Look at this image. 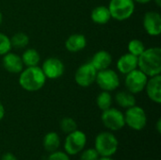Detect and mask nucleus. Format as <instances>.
I'll use <instances>...</instances> for the list:
<instances>
[{"label": "nucleus", "instance_id": "nucleus-21", "mask_svg": "<svg viewBox=\"0 0 161 160\" xmlns=\"http://www.w3.org/2000/svg\"><path fill=\"white\" fill-rule=\"evenodd\" d=\"M22 61L25 67H32V66H38V64L41 61V56L40 53L34 49V48H28L26 49L22 57Z\"/></svg>", "mask_w": 161, "mask_h": 160}, {"label": "nucleus", "instance_id": "nucleus-13", "mask_svg": "<svg viewBox=\"0 0 161 160\" xmlns=\"http://www.w3.org/2000/svg\"><path fill=\"white\" fill-rule=\"evenodd\" d=\"M2 65L4 69L10 74H20L25 67L21 57L11 52H8L3 56Z\"/></svg>", "mask_w": 161, "mask_h": 160}, {"label": "nucleus", "instance_id": "nucleus-23", "mask_svg": "<svg viewBox=\"0 0 161 160\" xmlns=\"http://www.w3.org/2000/svg\"><path fill=\"white\" fill-rule=\"evenodd\" d=\"M11 46L15 48H25L29 43L28 36L24 32H17L10 38Z\"/></svg>", "mask_w": 161, "mask_h": 160}, {"label": "nucleus", "instance_id": "nucleus-18", "mask_svg": "<svg viewBox=\"0 0 161 160\" xmlns=\"http://www.w3.org/2000/svg\"><path fill=\"white\" fill-rule=\"evenodd\" d=\"M91 19L97 25H106L111 19L109 10L106 6L95 7L91 13Z\"/></svg>", "mask_w": 161, "mask_h": 160}, {"label": "nucleus", "instance_id": "nucleus-17", "mask_svg": "<svg viewBox=\"0 0 161 160\" xmlns=\"http://www.w3.org/2000/svg\"><path fill=\"white\" fill-rule=\"evenodd\" d=\"M87 45V39L83 34H73L65 41V48L71 53L83 50Z\"/></svg>", "mask_w": 161, "mask_h": 160}, {"label": "nucleus", "instance_id": "nucleus-35", "mask_svg": "<svg viewBox=\"0 0 161 160\" xmlns=\"http://www.w3.org/2000/svg\"><path fill=\"white\" fill-rule=\"evenodd\" d=\"M2 21H3V14H2V12L0 11V25H1Z\"/></svg>", "mask_w": 161, "mask_h": 160}, {"label": "nucleus", "instance_id": "nucleus-33", "mask_svg": "<svg viewBox=\"0 0 161 160\" xmlns=\"http://www.w3.org/2000/svg\"><path fill=\"white\" fill-rule=\"evenodd\" d=\"M98 160H114L112 157H100Z\"/></svg>", "mask_w": 161, "mask_h": 160}, {"label": "nucleus", "instance_id": "nucleus-10", "mask_svg": "<svg viewBox=\"0 0 161 160\" xmlns=\"http://www.w3.org/2000/svg\"><path fill=\"white\" fill-rule=\"evenodd\" d=\"M97 72L91 62L84 63L75 71V81L80 87L88 88L95 82Z\"/></svg>", "mask_w": 161, "mask_h": 160}, {"label": "nucleus", "instance_id": "nucleus-27", "mask_svg": "<svg viewBox=\"0 0 161 160\" xmlns=\"http://www.w3.org/2000/svg\"><path fill=\"white\" fill-rule=\"evenodd\" d=\"M80 153L81 154L79 157V160H98L100 157L99 154L96 152L94 148L83 149Z\"/></svg>", "mask_w": 161, "mask_h": 160}, {"label": "nucleus", "instance_id": "nucleus-30", "mask_svg": "<svg viewBox=\"0 0 161 160\" xmlns=\"http://www.w3.org/2000/svg\"><path fill=\"white\" fill-rule=\"evenodd\" d=\"M4 117H5V108H4L3 104L0 102V122L3 120Z\"/></svg>", "mask_w": 161, "mask_h": 160}, {"label": "nucleus", "instance_id": "nucleus-32", "mask_svg": "<svg viewBox=\"0 0 161 160\" xmlns=\"http://www.w3.org/2000/svg\"><path fill=\"white\" fill-rule=\"evenodd\" d=\"M133 1L134 2H137V3H140V4H148L152 0H133Z\"/></svg>", "mask_w": 161, "mask_h": 160}, {"label": "nucleus", "instance_id": "nucleus-28", "mask_svg": "<svg viewBox=\"0 0 161 160\" xmlns=\"http://www.w3.org/2000/svg\"><path fill=\"white\" fill-rule=\"evenodd\" d=\"M47 160H71V157L65 152L57 150L55 152L50 153Z\"/></svg>", "mask_w": 161, "mask_h": 160}, {"label": "nucleus", "instance_id": "nucleus-6", "mask_svg": "<svg viewBox=\"0 0 161 160\" xmlns=\"http://www.w3.org/2000/svg\"><path fill=\"white\" fill-rule=\"evenodd\" d=\"M87 144V136L81 130H75L69 134L64 141V152L69 156H76L83 149H85Z\"/></svg>", "mask_w": 161, "mask_h": 160}, {"label": "nucleus", "instance_id": "nucleus-22", "mask_svg": "<svg viewBox=\"0 0 161 160\" xmlns=\"http://www.w3.org/2000/svg\"><path fill=\"white\" fill-rule=\"evenodd\" d=\"M96 105H97L98 108L101 109L102 111L111 108L112 96L109 93V91H101L96 97Z\"/></svg>", "mask_w": 161, "mask_h": 160}, {"label": "nucleus", "instance_id": "nucleus-29", "mask_svg": "<svg viewBox=\"0 0 161 160\" xmlns=\"http://www.w3.org/2000/svg\"><path fill=\"white\" fill-rule=\"evenodd\" d=\"M1 160H18L17 157H15V155H13L12 153L10 152H8V153H5L2 157H1Z\"/></svg>", "mask_w": 161, "mask_h": 160}, {"label": "nucleus", "instance_id": "nucleus-5", "mask_svg": "<svg viewBox=\"0 0 161 160\" xmlns=\"http://www.w3.org/2000/svg\"><path fill=\"white\" fill-rule=\"evenodd\" d=\"M125 115V125L135 131H141L144 129L147 124V115L145 110L139 106H133L126 108Z\"/></svg>", "mask_w": 161, "mask_h": 160}, {"label": "nucleus", "instance_id": "nucleus-19", "mask_svg": "<svg viewBox=\"0 0 161 160\" xmlns=\"http://www.w3.org/2000/svg\"><path fill=\"white\" fill-rule=\"evenodd\" d=\"M42 145L44 150L48 153H52L58 150L60 146V138L58 134L53 131L47 133L43 138Z\"/></svg>", "mask_w": 161, "mask_h": 160}, {"label": "nucleus", "instance_id": "nucleus-31", "mask_svg": "<svg viewBox=\"0 0 161 160\" xmlns=\"http://www.w3.org/2000/svg\"><path fill=\"white\" fill-rule=\"evenodd\" d=\"M156 128H157V131L158 134L161 133V119H158V122H157V124H156Z\"/></svg>", "mask_w": 161, "mask_h": 160}, {"label": "nucleus", "instance_id": "nucleus-1", "mask_svg": "<svg viewBox=\"0 0 161 160\" xmlns=\"http://www.w3.org/2000/svg\"><path fill=\"white\" fill-rule=\"evenodd\" d=\"M138 68L148 77L160 74V47H150L145 49L142 54L138 57Z\"/></svg>", "mask_w": 161, "mask_h": 160}, {"label": "nucleus", "instance_id": "nucleus-14", "mask_svg": "<svg viewBox=\"0 0 161 160\" xmlns=\"http://www.w3.org/2000/svg\"><path fill=\"white\" fill-rule=\"evenodd\" d=\"M147 96L156 104L161 103V76L160 74L148 78L145 89Z\"/></svg>", "mask_w": 161, "mask_h": 160}, {"label": "nucleus", "instance_id": "nucleus-11", "mask_svg": "<svg viewBox=\"0 0 161 160\" xmlns=\"http://www.w3.org/2000/svg\"><path fill=\"white\" fill-rule=\"evenodd\" d=\"M42 70L46 78L58 79L64 73V64L58 58H49L43 61Z\"/></svg>", "mask_w": 161, "mask_h": 160}, {"label": "nucleus", "instance_id": "nucleus-8", "mask_svg": "<svg viewBox=\"0 0 161 160\" xmlns=\"http://www.w3.org/2000/svg\"><path fill=\"white\" fill-rule=\"evenodd\" d=\"M125 75L126 76L125 79V84L126 91L133 94H138L144 91L147 80L149 78L144 73L137 68L126 74Z\"/></svg>", "mask_w": 161, "mask_h": 160}, {"label": "nucleus", "instance_id": "nucleus-15", "mask_svg": "<svg viewBox=\"0 0 161 160\" xmlns=\"http://www.w3.org/2000/svg\"><path fill=\"white\" fill-rule=\"evenodd\" d=\"M116 66H117V70L121 74H126L138 68V57L130 53L124 54L117 60Z\"/></svg>", "mask_w": 161, "mask_h": 160}, {"label": "nucleus", "instance_id": "nucleus-16", "mask_svg": "<svg viewBox=\"0 0 161 160\" xmlns=\"http://www.w3.org/2000/svg\"><path fill=\"white\" fill-rule=\"evenodd\" d=\"M90 62L97 71H101L108 69L112 63V57L109 52L106 50H100L93 55Z\"/></svg>", "mask_w": 161, "mask_h": 160}, {"label": "nucleus", "instance_id": "nucleus-26", "mask_svg": "<svg viewBox=\"0 0 161 160\" xmlns=\"http://www.w3.org/2000/svg\"><path fill=\"white\" fill-rule=\"evenodd\" d=\"M11 48L10 38H8L6 34L0 33V56H4L5 54L10 52Z\"/></svg>", "mask_w": 161, "mask_h": 160}, {"label": "nucleus", "instance_id": "nucleus-4", "mask_svg": "<svg viewBox=\"0 0 161 160\" xmlns=\"http://www.w3.org/2000/svg\"><path fill=\"white\" fill-rule=\"evenodd\" d=\"M108 8L112 19L125 21L133 15L135 2L133 0H110Z\"/></svg>", "mask_w": 161, "mask_h": 160}, {"label": "nucleus", "instance_id": "nucleus-2", "mask_svg": "<svg viewBox=\"0 0 161 160\" xmlns=\"http://www.w3.org/2000/svg\"><path fill=\"white\" fill-rule=\"evenodd\" d=\"M46 76L39 66L24 68L20 73L18 82L21 88L26 91H38L43 88L46 82Z\"/></svg>", "mask_w": 161, "mask_h": 160}, {"label": "nucleus", "instance_id": "nucleus-20", "mask_svg": "<svg viewBox=\"0 0 161 160\" xmlns=\"http://www.w3.org/2000/svg\"><path fill=\"white\" fill-rule=\"evenodd\" d=\"M115 101L123 108H129L136 105V98L128 91H120L115 95Z\"/></svg>", "mask_w": 161, "mask_h": 160}, {"label": "nucleus", "instance_id": "nucleus-34", "mask_svg": "<svg viewBox=\"0 0 161 160\" xmlns=\"http://www.w3.org/2000/svg\"><path fill=\"white\" fill-rule=\"evenodd\" d=\"M154 2L156 3V5L159 8L161 7V0H154Z\"/></svg>", "mask_w": 161, "mask_h": 160}, {"label": "nucleus", "instance_id": "nucleus-3", "mask_svg": "<svg viewBox=\"0 0 161 160\" xmlns=\"http://www.w3.org/2000/svg\"><path fill=\"white\" fill-rule=\"evenodd\" d=\"M119 141L110 131L99 133L94 141V149L100 157H113L118 151Z\"/></svg>", "mask_w": 161, "mask_h": 160}, {"label": "nucleus", "instance_id": "nucleus-12", "mask_svg": "<svg viewBox=\"0 0 161 160\" xmlns=\"http://www.w3.org/2000/svg\"><path fill=\"white\" fill-rule=\"evenodd\" d=\"M142 25L145 32L153 37H157L161 33V16L157 11H148L144 14Z\"/></svg>", "mask_w": 161, "mask_h": 160}, {"label": "nucleus", "instance_id": "nucleus-25", "mask_svg": "<svg viewBox=\"0 0 161 160\" xmlns=\"http://www.w3.org/2000/svg\"><path fill=\"white\" fill-rule=\"evenodd\" d=\"M59 127H60V130L63 133L69 134V133H71V132H73V131L77 129V124H76V122L73 118L65 117V118H63L60 121Z\"/></svg>", "mask_w": 161, "mask_h": 160}, {"label": "nucleus", "instance_id": "nucleus-9", "mask_svg": "<svg viewBox=\"0 0 161 160\" xmlns=\"http://www.w3.org/2000/svg\"><path fill=\"white\" fill-rule=\"evenodd\" d=\"M95 82L102 91H113L120 86L118 74L112 69H105L97 72Z\"/></svg>", "mask_w": 161, "mask_h": 160}, {"label": "nucleus", "instance_id": "nucleus-24", "mask_svg": "<svg viewBox=\"0 0 161 160\" xmlns=\"http://www.w3.org/2000/svg\"><path fill=\"white\" fill-rule=\"evenodd\" d=\"M127 49H128V53L139 57L141 54H142V52L146 49L144 43L138 39H133L128 42L127 45Z\"/></svg>", "mask_w": 161, "mask_h": 160}, {"label": "nucleus", "instance_id": "nucleus-7", "mask_svg": "<svg viewBox=\"0 0 161 160\" xmlns=\"http://www.w3.org/2000/svg\"><path fill=\"white\" fill-rule=\"evenodd\" d=\"M101 121L104 126L112 132L119 131L125 125L124 113L115 108H109L104 110L101 115Z\"/></svg>", "mask_w": 161, "mask_h": 160}]
</instances>
